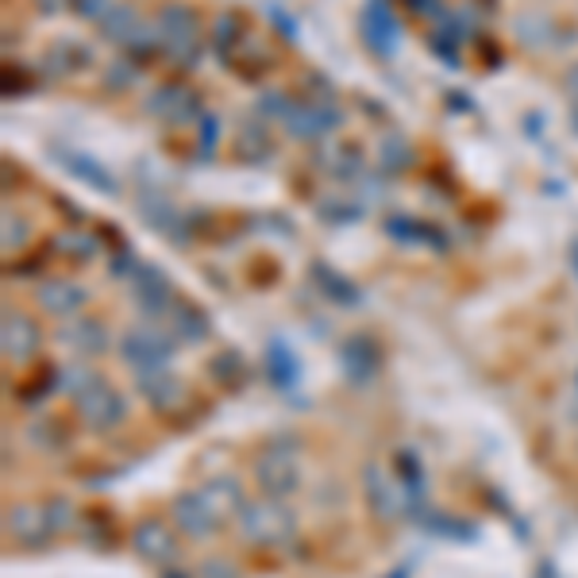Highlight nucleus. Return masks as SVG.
<instances>
[{
	"label": "nucleus",
	"mask_w": 578,
	"mask_h": 578,
	"mask_svg": "<svg viewBox=\"0 0 578 578\" xmlns=\"http://www.w3.org/2000/svg\"><path fill=\"white\" fill-rule=\"evenodd\" d=\"M159 43L178 69H193L201 62V20L190 4H167L159 12Z\"/></svg>",
	"instance_id": "f03ea898"
},
{
	"label": "nucleus",
	"mask_w": 578,
	"mask_h": 578,
	"mask_svg": "<svg viewBox=\"0 0 578 578\" xmlns=\"http://www.w3.org/2000/svg\"><path fill=\"white\" fill-rule=\"evenodd\" d=\"M571 128H575V136H578V105H571Z\"/></svg>",
	"instance_id": "09e8293b"
},
{
	"label": "nucleus",
	"mask_w": 578,
	"mask_h": 578,
	"mask_svg": "<svg viewBox=\"0 0 578 578\" xmlns=\"http://www.w3.org/2000/svg\"><path fill=\"white\" fill-rule=\"evenodd\" d=\"M139 394L147 397V402L154 405V409H174L178 402L185 397V389H182V382L174 378V374H167V371H154V374H139Z\"/></svg>",
	"instance_id": "393cba45"
},
{
	"label": "nucleus",
	"mask_w": 578,
	"mask_h": 578,
	"mask_svg": "<svg viewBox=\"0 0 578 578\" xmlns=\"http://www.w3.org/2000/svg\"><path fill=\"white\" fill-rule=\"evenodd\" d=\"M170 513H174V525L182 528L190 540H208V536H213L216 528L224 525V521L216 517L213 510H208V502L201 497V490H190V494L174 497Z\"/></svg>",
	"instance_id": "ddd939ff"
},
{
	"label": "nucleus",
	"mask_w": 578,
	"mask_h": 578,
	"mask_svg": "<svg viewBox=\"0 0 578 578\" xmlns=\"http://www.w3.org/2000/svg\"><path fill=\"white\" fill-rule=\"evenodd\" d=\"M363 490H366V502H371V513L382 521H394L405 513V494L402 486H397L394 479H389L386 471H382L378 463H371L363 471Z\"/></svg>",
	"instance_id": "2eb2a0df"
},
{
	"label": "nucleus",
	"mask_w": 578,
	"mask_h": 578,
	"mask_svg": "<svg viewBox=\"0 0 578 578\" xmlns=\"http://www.w3.org/2000/svg\"><path fill=\"white\" fill-rule=\"evenodd\" d=\"M58 343L66 351L82 358H93V355H105L108 351V328L100 324L97 317H66V324L58 328Z\"/></svg>",
	"instance_id": "4468645a"
},
{
	"label": "nucleus",
	"mask_w": 578,
	"mask_h": 578,
	"mask_svg": "<svg viewBox=\"0 0 578 578\" xmlns=\"http://www.w3.org/2000/svg\"><path fill=\"white\" fill-rule=\"evenodd\" d=\"M394 578H409V564H405V567H402V571H397Z\"/></svg>",
	"instance_id": "8fccbe9b"
},
{
	"label": "nucleus",
	"mask_w": 578,
	"mask_h": 578,
	"mask_svg": "<svg viewBox=\"0 0 578 578\" xmlns=\"http://www.w3.org/2000/svg\"><path fill=\"white\" fill-rule=\"evenodd\" d=\"M525 128H528V139H540V136H544V116L528 113V116H525Z\"/></svg>",
	"instance_id": "37998d69"
},
{
	"label": "nucleus",
	"mask_w": 578,
	"mask_h": 578,
	"mask_svg": "<svg viewBox=\"0 0 578 578\" xmlns=\"http://www.w3.org/2000/svg\"><path fill=\"white\" fill-rule=\"evenodd\" d=\"M317 216L324 224H332V228H347V224L363 221L366 205L363 201H355V197H328V201H320L317 205Z\"/></svg>",
	"instance_id": "7c9ffc66"
},
{
	"label": "nucleus",
	"mask_w": 578,
	"mask_h": 578,
	"mask_svg": "<svg viewBox=\"0 0 578 578\" xmlns=\"http://www.w3.org/2000/svg\"><path fill=\"white\" fill-rule=\"evenodd\" d=\"M343 366H347L351 378L363 382V378H371V371L378 366V355H374L366 340H351L347 351H343Z\"/></svg>",
	"instance_id": "473e14b6"
},
{
	"label": "nucleus",
	"mask_w": 578,
	"mask_h": 578,
	"mask_svg": "<svg viewBox=\"0 0 578 578\" xmlns=\"http://www.w3.org/2000/svg\"><path fill=\"white\" fill-rule=\"evenodd\" d=\"M236 517H239V536H244L251 548H263V552L286 548L297 533L293 513H289L282 502H275V497H267V502H247Z\"/></svg>",
	"instance_id": "f257e3e1"
},
{
	"label": "nucleus",
	"mask_w": 578,
	"mask_h": 578,
	"mask_svg": "<svg viewBox=\"0 0 578 578\" xmlns=\"http://www.w3.org/2000/svg\"><path fill=\"white\" fill-rule=\"evenodd\" d=\"M139 28H143V23H139V15L131 12L128 4H113L105 12V20H100V35H105L108 43H116V46H128L131 39H136Z\"/></svg>",
	"instance_id": "c85d7f7f"
},
{
	"label": "nucleus",
	"mask_w": 578,
	"mask_h": 578,
	"mask_svg": "<svg viewBox=\"0 0 578 578\" xmlns=\"http://www.w3.org/2000/svg\"><path fill=\"white\" fill-rule=\"evenodd\" d=\"M74 409H77V420H82L89 432H113L128 420V402L116 386H108L105 378L89 382L82 394L74 397Z\"/></svg>",
	"instance_id": "20e7f679"
},
{
	"label": "nucleus",
	"mask_w": 578,
	"mask_h": 578,
	"mask_svg": "<svg viewBox=\"0 0 578 578\" xmlns=\"http://www.w3.org/2000/svg\"><path fill=\"white\" fill-rule=\"evenodd\" d=\"M136 208H139V216H143V221L159 232V236L174 239V244H190V221H185V216L170 205V197L143 190L139 193V201H136Z\"/></svg>",
	"instance_id": "f8f14e48"
},
{
	"label": "nucleus",
	"mask_w": 578,
	"mask_h": 578,
	"mask_svg": "<svg viewBox=\"0 0 578 578\" xmlns=\"http://www.w3.org/2000/svg\"><path fill=\"white\" fill-rule=\"evenodd\" d=\"M413 159H417V151H413L409 136H402V131H389V136L382 139V147H378L382 174H405V170L413 167Z\"/></svg>",
	"instance_id": "c756f323"
},
{
	"label": "nucleus",
	"mask_w": 578,
	"mask_h": 578,
	"mask_svg": "<svg viewBox=\"0 0 578 578\" xmlns=\"http://www.w3.org/2000/svg\"><path fill=\"white\" fill-rule=\"evenodd\" d=\"M517 39L525 46H556V23L540 12H528V15H517Z\"/></svg>",
	"instance_id": "2f4dec72"
},
{
	"label": "nucleus",
	"mask_w": 578,
	"mask_h": 578,
	"mask_svg": "<svg viewBox=\"0 0 578 578\" xmlns=\"http://www.w3.org/2000/svg\"><path fill=\"white\" fill-rule=\"evenodd\" d=\"M97 236L93 232H85V228H62L58 236L51 239V251L58 255V259H66V263H89L93 255H97Z\"/></svg>",
	"instance_id": "a878e982"
},
{
	"label": "nucleus",
	"mask_w": 578,
	"mask_h": 578,
	"mask_svg": "<svg viewBox=\"0 0 578 578\" xmlns=\"http://www.w3.org/2000/svg\"><path fill=\"white\" fill-rule=\"evenodd\" d=\"M131 548H136L139 559H147V564H154V567H174L178 564V536L162 517L139 521L136 533H131Z\"/></svg>",
	"instance_id": "1a4fd4ad"
},
{
	"label": "nucleus",
	"mask_w": 578,
	"mask_h": 578,
	"mask_svg": "<svg viewBox=\"0 0 578 578\" xmlns=\"http://www.w3.org/2000/svg\"><path fill=\"white\" fill-rule=\"evenodd\" d=\"M35 301L43 304L51 317H77V312L85 309V301H89V293L74 282H62V278H46V282L35 289Z\"/></svg>",
	"instance_id": "412c9836"
},
{
	"label": "nucleus",
	"mask_w": 578,
	"mask_h": 578,
	"mask_svg": "<svg viewBox=\"0 0 578 578\" xmlns=\"http://www.w3.org/2000/svg\"><path fill=\"white\" fill-rule=\"evenodd\" d=\"M309 275L320 282V293L332 297L335 304H347V309H351V304L363 301V293H358V286H355V282H347V278H343L335 267H328V263H312Z\"/></svg>",
	"instance_id": "bb28decb"
},
{
	"label": "nucleus",
	"mask_w": 578,
	"mask_h": 578,
	"mask_svg": "<svg viewBox=\"0 0 578 578\" xmlns=\"http://www.w3.org/2000/svg\"><path fill=\"white\" fill-rule=\"evenodd\" d=\"M232 154H236V162H244V167H263V162L275 159V139H270L267 124L259 120L239 124V131L232 136Z\"/></svg>",
	"instance_id": "f3484780"
},
{
	"label": "nucleus",
	"mask_w": 578,
	"mask_h": 578,
	"mask_svg": "<svg viewBox=\"0 0 578 578\" xmlns=\"http://www.w3.org/2000/svg\"><path fill=\"white\" fill-rule=\"evenodd\" d=\"M43 343V332L39 324L20 309H4V324H0V347H4L8 363H28L31 355Z\"/></svg>",
	"instance_id": "9d476101"
},
{
	"label": "nucleus",
	"mask_w": 578,
	"mask_h": 578,
	"mask_svg": "<svg viewBox=\"0 0 578 578\" xmlns=\"http://www.w3.org/2000/svg\"><path fill=\"white\" fill-rule=\"evenodd\" d=\"M58 378H62V386L69 389V394H82L85 386H89V382H97V374L89 371V366H62L58 371Z\"/></svg>",
	"instance_id": "e433bc0d"
},
{
	"label": "nucleus",
	"mask_w": 578,
	"mask_h": 578,
	"mask_svg": "<svg viewBox=\"0 0 578 578\" xmlns=\"http://www.w3.org/2000/svg\"><path fill=\"white\" fill-rule=\"evenodd\" d=\"M74 8H77V15H85V20H105L113 0H74Z\"/></svg>",
	"instance_id": "ea45409f"
},
{
	"label": "nucleus",
	"mask_w": 578,
	"mask_h": 578,
	"mask_svg": "<svg viewBox=\"0 0 578 578\" xmlns=\"http://www.w3.org/2000/svg\"><path fill=\"white\" fill-rule=\"evenodd\" d=\"M201 578H239L236 567L224 564V559H208V564H201Z\"/></svg>",
	"instance_id": "a19ab883"
},
{
	"label": "nucleus",
	"mask_w": 578,
	"mask_h": 578,
	"mask_svg": "<svg viewBox=\"0 0 578 578\" xmlns=\"http://www.w3.org/2000/svg\"><path fill=\"white\" fill-rule=\"evenodd\" d=\"M289 108H293V100H289L282 89H267V93L259 97V113H263V116H282V120H286Z\"/></svg>",
	"instance_id": "4c0bfd02"
},
{
	"label": "nucleus",
	"mask_w": 578,
	"mask_h": 578,
	"mask_svg": "<svg viewBox=\"0 0 578 578\" xmlns=\"http://www.w3.org/2000/svg\"><path fill=\"white\" fill-rule=\"evenodd\" d=\"M131 282H136V289H131V293H136L139 309H143L147 317H167L170 304L178 301L174 282H170V278L162 275L159 267H151V263H139L136 275H131Z\"/></svg>",
	"instance_id": "9b49d317"
},
{
	"label": "nucleus",
	"mask_w": 578,
	"mask_h": 578,
	"mask_svg": "<svg viewBox=\"0 0 578 578\" xmlns=\"http://www.w3.org/2000/svg\"><path fill=\"white\" fill-rule=\"evenodd\" d=\"M286 128L293 139L317 143V139H328L332 131L343 128V108L332 105V100H293V108L286 116Z\"/></svg>",
	"instance_id": "39448f33"
},
{
	"label": "nucleus",
	"mask_w": 578,
	"mask_h": 578,
	"mask_svg": "<svg viewBox=\"0 0 578 578\" xmlns=\"http://www.w3.org/2000/svg\"><path fill=\"white\" fill-rule=\"evenodd\" d=\"M536 578H556V567H552V564H544V571L536 575Z\"/></svg>",
	"instance_id": "de8ad7c7"
},
{
	"label": "nucleus",
	"mask_w": 578,
	"mask_h": 578,
	"mask_svg": "<svg viewBox=\"0 0 578 578\" xmlns=\"http://www.w3.org/2000/svg\"><path fill=\"white\" fill-rule=\"evenodd\" d=\"M267 20L275 23V28L282 31L286 39H297V23L289 20V15H286V8H278V4H267Z\"/></svg>",
	"instance_id": "58836bf2"
},
{
	"label": "nucleus",
	"mask_w": 578,
	"mask_h": 578,
	"mask_svg": "<svg viewBox=\"0 0 578 578\" xmlns=\"http://www.w3.org/2000/svg\"><path fill=\"white\" fill-rule=\"evenodd\" d=\"M23 239H28V221H23V216H12V208H8L4 213V251L8 255L20 251Z\"/></svg>",
	"instance_id": "f704fd0d"
},
{
	"label": "nucleus",
	"mask_w": 578,
	"mask_h": 578,
	"mask_svg": "<svg viewBox=\"0 0 578 578\" xmlns=\"http://www.w3.org/2000/svg\"><path fill=\"white\" fill-rule=\"evenodd\" d=\"M358 31H363V43L371 46L378 58H394L397 54V43H402V20H397L389 0H366L363 12H358Z\"/></svg>",
	"instance_id": "423d86ee"
},
{
	"label": "nucleus",
	"mask_w": 578,
	"mask_h": 578,
	"mask_svg": "<svg viewBox=\"0 0 578 578\" xmlns=\"http://www.w3.org/2000/svg\"><path fill=\"white\" fill-rule=\"evenodd\" d=\"M54 154H62V162H66V174L77 178V182H85L89 190L105 193V197H116L120 193V182L113 178V170L100 167L93 154H82V151H62V147H54Z\"/></svg>",
	"instance_id": "a211bd4d"
},
{
	"label": "nucleus",
	"mask_w": 578,
	"mask_h": 578,
	"mask_svg": "<svg viewBox=\"0 0 578 578\" xmlns=\"http://www.w3.org/2000/svg\"><path fill=\"white\" fill-rule=\"evenodd\" d=\"M320 162H324L320 170H328V178H335V182H358V178H366V159L355 143H332L328 154H320Z\"/></svg>",
	"instance_id": "5701e85b"
},
{
	"label": "nucleus",
	"mask_w": 578,
	"mask_h": 578,
	"mask_svg": "<svg viewBox=\"0 0 578 578\" xmlns=\"http://www.w3.org/2000/svg\"><path fill=\"white\" fill-rule=\"evenodd\" d=\"M201 497H205L208 510H213L221 521H228L232 513H239V510L247 505V502H244V486H239V482L232 479V474H213V479H208L205 486H201Z\"/></svg>",
	"instance_id": "4be33fe9"
},
{
	"label": "nucleus",
	"mask_w": 578,
	"mask_h": 578,
	"mask_svg": "<svg viewBox=\"0 0 578 578\" xmlns=\"http://www.w3.org/2000/svg\"><path fill=\"white\" fill-rule=\"evenodd\" d=\"M409 8H417L420 15H440V0H409Z\"/></svg>",
	"instance_id": "79ce46f5"
},
{
	"label": "nucleus",
	"mask_w": 578,
	"mask_h": 578,
	"mask_svg": "<svg viewBox=\"0 0 578 578\" xmlns=\"http://www.w3.org/2000/svg\"><path fill=\"white\" fill-rule=\"evenodd\" d=\"M382 228H386V236L394 239V244L428 247V251H448V236H443L440 228H432V224L413 221V216H389Z\"/></svg>",
	"instance_id": "aec40b11"
},
{
	"label": "nucleus",
	"mask_w": 578,
	"mask_h": 578,
	"mask_svg": "<svg viewBox=\"0 0 578 578\" xmlns=\"http://www.w3.org/2000/svg\"><path fill=\"white\" fill-rule=\"evenodd\" d=\"M267 374H270V382H275L278 389H297V382H301V366H297V355L286 347L282 340H275L267 347Z\"/></svg>",
	"instance_id": "cd10ccee"
},
{
	"label": "nucleus",
	"mask_w": 578,
	"mask_h": 578,
	"mask_svg": "<svg viewBox=\"0 0 578 578\" xmlns=\"http://www.w3.org/2000/svg\"><path fill=\"white\" fill-rule=\"evenodd\" d=\"M120 355L136 374H154L174 358V332L159 324L128 328L120 340Z\"/></svg>",
	"instance_id": "7ed1b4c3"
},
{
	"label": "nucleus",
	"mask_w": 578,
	"mask_h": 578,
	"mask_svg": "<svg viewBox=\"0 0 578 578\" xmlns=\"http://www.w3.org/2000/svg\"><path fill=\"white\" fill-rule=\"evenodd\" d=\"M201 136H197V154L201 159H216V147H221V131H224V124H221V116L213 113V108H205V116H201Z\"/></svg>",
	"instance_id": "72a5a7b5"
},
{
	"label": "nucleus",
	"mask_w": 578,
	"mask_h": 578,
	"mask_svg": "<svg viewBox=\"0 0 578 578\" xmlns=\"http://www.w3.org/2000/svg\"><path fill=\"white\" fill-rule=\"evenodd\" d=\"M136 74H139V62H116L113 69H108L105 74V85L108 89H131V85H136Z\"/></svg>",
	"instance_id": "c9c22d12"
},
{
	"label": "nucleus",
	"mask_w": 578,
	"mask_h": 578,
	"mask_svg": "<svg viewBox=\"0 0 578 578\" xmlns=\"http://www.w3.org/2000/svg\"><path fill=\"white\" fill-rule=\"evenodd\" d=\"M255 479H259V486L267 490L270 497L293 494L297 482H301V474H297V448H289V443H270V448L263 451L259 463H255Z\"/></svg>",
	"instance_id": "6e6552de"
},
{
	"label": "nucleus",
	"mask_w": 578,
	"mask_h": 578,
	"mask_svg": "<svg viewBox=\"0 0 578 578\" xmlns=\"http://www.w3.org/2000/svg\"><path fill=\"white\" fill-rule=\"evenodd\" d=\"M35 4L43 8L46 15H54V12H58V8H62V0H35Z\"/></svg>",
	"instance_id": "a18cd8bd"
},
{
	"label": "nucleus",
	"mask_w": 578,
	"mask_h": 578,
	"mask_svg": "<svg viewBox=\"0 0 578 578\" xmlns=\"http://www.w3.org/2000/svg\"><path fill=\"white\" fill-rule=\"evenodd\" d=\"M564 85H567V93H571V97L578 100V62H575V66H571V69H567Z\"/></svg>",
	"instance_id": "c03bdc74"
},
{
	"label": "nucleus",
	"mask_w": 578,
	"mask_h": 578,
	"mask_svg": "<svg viewBox=\"0 0 578 578\" xmlns=\"http://www.w3.org/2000/svg\"><path fill=\"white\" fill-rule=\"evenodd\" d=\"M571 270H575V278H578V239L571 244Z\"/></svg>",
	"instance_id": "49530a36"
},
{
	"label": "nucleus",
	"mask_w": 578,
	"mask_h": 578,
	"mask_svg": "<svg viewBox=\"0 0 578 578\" xmlns=\"http://www.w3.org/2000/svg\"><path fill=\"white\" fill-rule=\"evenodd\" d=\"M4 528L12 540L28 544V548H35V544H43L46 536H54V525H51V513H46V505H12V510L4 513Z\"/></svg>",
	"instance_id": "dca6fc26"
},
{
	"label": "nucleus",
	"mask_w": 578,
	"mask_h": 578,
	"mask_svg": "<svg viewBox=\"0 0 578 578\" xmlns=\"http://www.w3.org/2000/svg\"><path fill=\"white\" fill-rule=\"evenodd\" d=\"M147 113L159 116L167 124H185V120H201L205 108H201V93L185 82H162L159 89L147 97Z\"/></svg>",
	"instance_id": "0eeeda50"
},
{
	"label": "nucleus",
	"mask_w": 578,
	"mask_h": 578,
	"mask_svg": "<svg viewBox=\"0 0 578 578\" xmlns=\"http://www.w3.org/2000/svg\"><path fill=\"white\" fill-rule=\"evenodd\" d=\"M93 58H97V54H93V46L82 43V39H54L43 54V69H51V74H58V77H69V74L89 69Z\"/></svg>",
	"instance_id": "6ab92c4d"
},
{
	"label": "nucleus",
	"mask_w": 578,
	"mask_h": 578,
	"mask_svg": "<svg viewBox=\"0 0 578 578\" xmlns=\"http://www.w3.org/2000/svg\"><path fill=\"white\" fill-rule=\"evenodd\" d=\"M167 328L178 335V340L197 343V340H205V335H208V317L197 309V304H190V301H182V297H178V301L170 304V312H167Z\"/></svg>",
	"instance_id": "b1692460"
}]
</instances>
